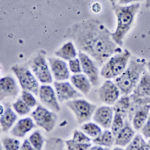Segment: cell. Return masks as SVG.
Here are the masks:
<instances>
[{
	"instance_id": "obj_41",
	"label": "cell",
	"mask_w": 150,
	"mask_h": 150,
	"mask_svg": "<svg viewBox=\"0 0 150 150\" xmlns=\"http://www.w3.org/2000/svg\"><path fill=\"white\" fill-rule=\"evenodd\" d=\"M146 66H147V68H148V70H149V72L150 73V61H149V62L147 63V64H146Z\"/></svg>"
},
{
	"instance_id": "obj_13",
	"label": "cell",
	"mask_w": 150,
	"mask_h": 150,
	"mask_svg": "<svg viewBox=\"0 0 150 150\" xmlns=\"http://www.w3.org/2000/svg\"><path fill=\"white\" fill-rule=\"evenodd\" d=\"M113 108L103 106L97 109L93 119L103 128L108 129L111 127L113 114Z\"/></svg>"
},
{
	"instance_id": "obj_16",
	"label": "cell",
	"mask_w": 150,
	"mask_h": 150,
	"mask_svg": "<svg viewBox=\"0 0 150 150\" xmlns=\"http://www.w3.org/2000/svg\"><path fill=\"white\" fill-rule=\"evenodd\" d=\"M134 134V130L132 129L129 122L125 120L124 127L115 138V144L116 145L125 146L130 143Z\"/></svg>"
},
{
	"instance_id": "obj_6",
	"label": "cell",
	"mask_w": 150,
	"mask_h": 150,
	"mask_svg": "<svg viewBox=\"0 0 150 150\" xmlns=\"http://www.w3.org/2000/svg\"><path fill=\"white\" fill-rule=\"evenodd\" d=\"M11 70L18 78L23 89L32 92L38 96L39 84L31 71L27 67L17 66L12 67Z\"/></svg>"
},
{
	"instance_id": "obj_25",
	"label": "cell",
	"mask_w": 150,
	"mask_h": 150,
	"mask_svg": "<svg viewBox=\"0 0 150 150\" xmlns=\"http://www.w3.org/2000/svg\"><path fill=\"white\" fill-rule=\"evenodd\" d=\"M124 119L120 113L115 112L114 118L111 125V129L112 134L115 138L124 127Z\"/></svg>"
},
{
	"instance_id": "obj_19",
	"label": "cell",
	"mask_w": 150,
	"mask_h": 150,
	"mask_svg": "<svg viewBox=\"0 0 150 150\" xmlns=\"http://www.w3.org/2000/svg\"><path fill=\"white\" fill-rule=\"evenodd\" d=\"M134 95L139 97H150V76L145 73L134 91Z\"/></svg>"
},
{
	"instance_id": "obj_2",
	"label": "cell",
	"mask_w": 150,
	"mask_h": 150,
	"mask_svg": "<svg viewBox=\"0 0 150 150\" xmlns=\"http://www.w3.org/2000/svg\"><path fill=\"white\" fill-rule=\"evenodd\" d=\"M112 5L117 19V26L115 32L111 33L114 42L120 46L123 45V39L134 21L135 15L139 8V3L128 6H120L112 1Z\"/></svg>"
},
{
	"instance_id": "obj_32",
	"label": "cell",
	"mask_w": 150,
	"mask_h": 150,
	"mask_svg": "<svg viewBox=\"0 0 150 150\" xmlns=\"http://www.w3.org/2000/svg\"><path fill=\"white\" fill-rule=\"evenodd\" d=\"M72 140L74 142L79 144H88L91 139L87 137L82 132L76 130L74 131Z\"/></svg>"
},
{
	"instance_id": "obj_43",
	"label": "cell",
	"mask_w": 150,
	"mask_h": 150,
	"mask_svg": "<svg viewBox=\"0 0 150 150\" xmlns=\"http://www.w3.org/2000/svg\"><path fill=\"white\" fill-rule=\"evenodd\" d=\"M0 150H3V147L1 144H0Z\"/></svg>"
},
{
	"instance_id": "obj_1",
	"label": "cell",
	"mask_w": 150,
	"mask_h": 150,
	"mask_svg": "<svg viewBox=\"0 0 150 150\" xmlns=\"http://www.w3.org/2000/svg\"><path fill=\"white\" fill-rule=\"evenodd\" d=\"M111 33L99 20L89 19L72 25L65 35L74 41L78 50L87 53L101 66L113 54L122 52Z\"/></svg>"
},
{
	"instance_id": "obj_24",
	"label": "cell",
	"mask_w": 150,
	"mask_h": 150,
	"mask_svg": "<svg viewBox=\"0 0 150 150\" xmlns=\"http://www.w3.org/2000/svg\"><path fill=\"white\" fill-rule=\"evenodd\" d=\"M130 101L129 96L125 95L117 101L113 107L115 112L119 113L125 118L128 115L130 108Z\"/></svg>"
},
{
	"instance_id": "obj_7",
	"label": "cell",
	"mask_w": 150,
	"mask_h": 150,
	"mask_svg": "<svg viewBox=\"0 0 150 150\" xmlns=\"http://www.w3.org/2000/svg\"><path fill=\"white\" fill-rule=\"evenodd\" d=\"M32 116L38 126L43 128L48 133L54 129L57 120V115L53 112H50L44 107L39 105Z\"/></svg>"
},
{
	"instance_id": "obj_10",
	"label": "cell",
	"mask_w": 150,
	"mask_h": 150,
	"mask_svg": "<svg viewBox=\"0 0 150 150\" xmlns=\"http://www.w3.org/2000/svg\"><path fill=\"white\" fill-rule=\"evenodd\" d=\"M78 56L84 73L88 76L93 85L98 86L99 84V71L97 64L84 53L80 52Z\"/></svg>"
},
{
	"instance_id": "obj_21",
	"label": "cell",
	"mask_w": 150,
	"mask_h": 150,
	"mask_svg": "<svg viewBox=\"0 0 150 150\" xmlns=\"http://www.w3.org/2000/svg\"><path fill=\"white\" fill-rule=\"evenodd\" d=\"M72 84L78 90L87 94L91 90L90 81L86 76L83 74H78L72 76L71 78Z\"/></svg>"
},
{
	"instance_id": "obj_30",
	"label": "cell",
	"mask_w": 150,
	"mask_h": 150,
	"mask_svg": "<svg viewBox=\"0 0 150 150\" xmlns=\"http://www.w3.org/2000/svg\"><path fill=\"white\" fill-rule=\"evenodd\" d=\"M2 142L6 150H19L20 142L18 140L6 137L2 139Z\"/></svg>"
},
{
	"instance_id": "obj_23",
	"label": "cell",
	"mask_w": 150,
	"mask_h": 150,
	"mask_svg": "<svg viewBox=\"0 0 150 150\" xmlns=\"http://www.w3.org/2000/svg\"><path fill=\"white\" fill-rule=\"evenodd\" d=\"M93 141L96 144L111 147L114 144L115 139L112 132L107 130L98 136Z\"/></svg>"
},
{
	"instance_id": "obj_3",
	"label": "cell",
	"mask_w": 150,
	"mask_h": 150,
	"mask_svg": "<svg viewBox=\"0 0 150 150\" xmlns=\"http://www.w3.org/2000/svg\"><path fill=\"white\" fill-rule=\"evenodd\" d=\"M145 61L132 59L127 69L115 80V85L122 93L127 95L136 87L142 72L145 70Z\"/></svg>"
},
{
	"instance_id": "obj_18",
	"label": "cell",
	"mask_w": 150,
	"mask_h": 150,
	"mask_svg": "<svg viewBox=\"0 0 150 150\" xmlns=\"http://www.w3.org/2000/svg\"><path fill=\"white\" fill-rule=\"evenodd\" d=\"M150 110V104H146L141 107L136 112L133 117V123L134 128L136 130H139L145 123Z\"/></svg>"
},
{
	"instance_id": "obj_15",
	"label": "cell",
	"mask_w": 150,
	"mask_h": 150,
	"mask_svg": "<svg viewBox=\"0 0 150 150\" xmlns=\"http://www.w3.org/2000/svg\"><path fill=\"white\" fill-rule=\"evenodd\" d=\"M52 72L57 81L67 80L70 73L65 62L54 58H48Z\"/></svg>"
},
{
	"instance_id": "obj_27",
	"label": "cell",
	"mask_w": 150,
	"mask_h": 150,
	"mask_svg": "<svg viewBox=\"0 0 150 150\" xmlns=\"http://www.w3.org/2000/svg\"><path fill=\"white\" fill-rule=\"evenodd\" d=\"M81 129L86 134L93 138H96L102 133L100 127L92 123L84 125L81 127Z\"/></svg>"
},
{
	"instance_id": "obj_12",
	"label": "cell",
	"mask_w": 150,
	"mask_h": 150,
	"mask_svg": "<svg viewBox=\"0 0 150 150\" xmlns=\"http://www.w3.org/2000/svg\"><path fill=\"white\" fill-rule=\"evenodd\" d=\"M54 86L56 90L58 100L61 103L70 99L81 98L82 95L76 91L69 82L55 81Z\"/></svg>"
},
{
	"instance_id": "obj_4",
	"label": "cell",
	"mask_w": 150,
	"mask_h": 150,
	"mask_svg": "<svg viewBox=\"0 0 150 150\" xmlns=\"http://www.w3.org/2000/svg\"><path fill=\"white\" fill-rule=\"evenodd\" d=\"M130 57L131 54L126 49L115 55L103 66L101 70V76L105 78L111 79L122 74Z\"/></svg>"
},
{
	"instance_id": "obj_8",
	"label": "cell",
	"mask_w": 150,
	"mask_h": 150,
	"mask_svg": "<svg viewBox=\"0 0 150 150\" xmlns=\"http://www.w3.org/2000/svg\"><path fill=\"white\" fill-rule=\"evenodd\" d=\"M32 69L34 74L42 83L52 82L51 73L43 55L38 54V56L34 59Z\"/></svg>"
},
{
	"instance_id": "obj_40",
	"label": "cell",
	"mask_w": 150,
	"mask_h": 150,
	"mask_svg": "<svg viewBox=\"0 0 150 150\" xmlns=\"http://www.w3.org/2000/svg\"><path fill=\"white\" fill-rule=\"evenodd\" d=\"M145 6L146 8H150V0H147L146 1Z\"/></svg>"
},
{
	"instance_id": "obj_31",
	"label": "cell",
	"mask_w": 150,
	"mask_h": 150,
	"mask_svg": "<svg viewBox=\"0 0 150 150\" xmlns=\"http://www.w3.org/2000/svg\"><path fill=\"white\" fill-rule=\"evenodd\" d=\"M66 144L69 150H88L91 147V144H79L74 142L72 139L66 141Z\"/></svg>"
},
{
	"instance_id": "obj_36",
	"label": "cell",
	"mask_w": 150,
	"mask_h": 150,
	"mask_svg": "<svg viewBox=\"0 0 150 150\" xmlns=\"http://www.w3.org/2000/svg\"><path fill=\"white\" fill-rule=\"evenodd\" d=\"M141 132L146 139L150 138V114L147 120L142 128Z\"/></svg>"
},
{
	"instance_id": "obj_42",
	"label": "cell",
	"mask_w": 150,
	"mask_h": 150,
	"mask_svg": "<svg viewBox=\"0 0 150 150\" xmlns=\"http://www.w3.org/2000/svg\"><path fill=\"white\" fill-rule=\"evenodd\" d=\"M113 150H124L122 148H120V147H115Z\"/></svg>"
},
{
	"instance_id": "obj_35",
	"label": "cell",
	"mask_w": 150,
	"mask_h": 150,
	"mask_svg": "<svg viewBox=\"0 0 150 150\" xmlns=\"http://www.w3.org/2000/svg\"><path fill=\"white\" fill-rule=\"evenodd\" d=\"M70 68L73 73H77L81 72L80 61L78 59H72L69 61Z\"/></svg>"
},
{
	"instance_id": "obj_37",
	"label": "cell",
	"mask_w": 150,
	"mask_h": 150,
	"mask_svg": "<svg viewBox=\"0 0 150 150\" xmlns=\"http://www.w3.org/2000/svg\"><path fill=\"white\" fill-rule=\"evenodd\" d=\"M20 150H34V149L32 147L29 141L26 139L23 142Z\"/></svg>"
},
{
	"instance_id": "obj_39",
	"label": "cell",
	"mask_w": 150,
	"mask_h": 150,
	"mask_svg": "<svg viewBox=\"0 0 150 150\" xmlns=\"http://www.w3.org/2000/svg\"><path fill=\"white\" fill-rule=\"evenodd\" d=\"M88 150H110V148H103L101 146H95L91 147Z\"/></svg>"
},
{
	"instance_id": "obj_22",
	"label": "cell",
	"mask_w": 150,
	"mask_h": 150,
	"mask_svg": "<svg viewBox=\"0 0 150 150\" xmlns=\"http://www.w3.org/2000/svg\"><path fill=\"white\" fill-rule=\"evenodd\" d=\"M54 54L58 57L69 61L75 58L76 55V51L71 42L64 45L61 48L55 51Z\"/></svg>"
},
{
	"instance_id": "obj_9",
	"label": "cell",
	"mask_w": 150,
	"mask_h": 150,
	"mask_svg": "<svg viewBox=\"0 0 150 150\" xmlns=\"http://www.w3.org/2000/svg\"><path fill=\"white\" fill-rule=\"evenodd\" d=\"M100 100L104 103L112 105L116 102L120 95L118 88L110 80L106 81L98 90Z\"/></svg>"
},
{
	"instance_id": "obj_26",
	"label": "cell",
	"mask_w": 150,
	"mask_h": 150,
	"mask_svg": "<svg viewBox=\"0 0 150 150\" xmlns=\"http://www.w3.org/2000/svg\"><path fill=\"white\" fill-rule=\"evenodd\" d=\"M44 150H66L64 141L56 137L49 138L46 140Z\"/></svg>"
},
{
	"instance_id": "obj_17",
	"label": "cell",
	"mask_w": 150,
	"mask_h": 150,
	"mask_svg": "<svg viewBox=\"0 0 150 150\" xmlns=\"http://www.w3.org/2000/svg\"><path fill=\"white\" fill-rule=\"evenodd\" d=\"M35 127L32 120L30 118H27L19 120L13 127L11 133L15 137L21 138L24 137L27 132Z\"/></svg>"
},
{
	"instance_id": "obj_20",
	"label": "cell",
	"mask_w": 150,
	"mask_h": 150,
	"mask_svg": "<svg viewBox=\"0 0 150 150\" xmlns=\"http://www.w3.org/2000/svg\"><path fill=\"white\" fill-rule=\"evenodd\" d=\"M5 112L0 117V123L2 126V130L6 132L9 130L13 123L16 120L17 117L13 112L9 104H5Z\"/></svg>"
},
{
	"instance_id": "obj_5",
	"label": "cell",
	"mask_w": 150,
	"mask_h": 150,
	"mask_svg": "<svg viewBox=\"0 0 150 150\" xmlns=\"http://www.w3.org/2000/svg\"><path fill=\"white\" fill-rule=\"evenodd\" d=\"M66 105L74 112L80 124L91 119L97 107L96 105L82 99L69 101Z\"/></svg>"
},
{
	"instance_id": "obj_28",
	"label": "cell",
	"mask_w": 150,
	"mask_h": 150,
	"mask_svg": "<svg viewBox=\"0 0 150 150\" xmlns=\"http://www.w3.org/2000/svg\"><path fill=\"white\" fill-rule=\"evenodd\" d=\"M29 141L35 150H42L44 139L39 131H36L33 133L29 138Z\"/></svg>"
},
{
	"instance_id": "obj_14",
	"label": "cell",
	"mask_w": 150,
	"mask_h": 150,
	"mask_svg": "<svg viewBox=\"0 0 150 150\" xmlns=\"http://www.w3.org/2000/svg\"><path fill=\"white\" fill-rule=\"evenodd\" d=\"M18 88L13 78L6 76L0 79V101L8 97L16 96Z\"/></svg>"
},
{
	"instance_id": "obj_44",
	"label": "cell",
	"mask_w": 150,
	"mask_h": 150,
	"mask_svg": "<svg viewBox=\"0 0 150 150\" xmlns=\"http://www.w3.org/2000/svg\"><path fill=\"white\" fill-rule=\"evenodd\" d=\"M148 144L149 145V146H150V140L149 141H148Z\"/></svg>"
},
{
	"instance_id": "obj_34",
	"label": "cell",
	"mask_w": 150,
	"mask_h": 150,
	"mask_svg": "<svg viewBox=\"0 0 150 150\" xmlns=\"http://www.w3.org/2000/svg\"><path fill=\"white\" fill-rule=\"evenodd\" d=\"M22 98L23 102L29 107H33L37 104V101L30 93L23 90Z\"/></svg>"
},
{
	"instance_id": "obj_29",
	"label": "cell",
	"mask_w": 150,
	"mask_h": 150,
	"mask_svg": "<svg viewBox=\"0 0 150 150\" xmlns=\"http://www.w3.org/2000/svg\"><path fill=\"white\" fill-rule=\"evenodd\" d=\"M15 110L21 115H24L28 113L31 108L23 102L22 99L18 98L16 103L13 104Z\"/></svg>"
},
{
	"instance_id": "obj_33",
	"label": "cell",
	"mask_w": 150,
	"mask_h": 150,
	"mask_svg": "<svg viewBox=\"0 0 150 150\" xmlns=\"http://www.w3.org/2000/svg\"><path fill=\"white\" fill-rule=\"evenodd\" d=\"M143 139L141 135H136L132 142L129 144L126 150H140Z\"/></svg>"
},
{
	"instance_id": "obj_11",
	"label": "cell",
	"mask_w": 150,
	"mask_h": 150,
	"mask_svg": "<svg viewBox=\"0 0 150 150\" xmlns=\"http://www.w3.org/2000/svg\"><path fill=\"white\" fill-rule=\"evenodd\" d=\"M39 95L42 103L47 108L57 112L60 111L55 93L50 86H42L40 87Z\"/></svg>"
},
{
	"instance_id": "obj_38",
	"label": "cell",
	"mask_w": 150,
	"mask_h": 150,
	"mask_svg": "<svg viewBox=\"0 0 150 150\" xmlns=\"http://www.w3.org/2000/svg\"><path fill=\"white\" fill-rule=\"evenodd\" d=\"M140 150H150V146L145 141L144 139L142 140Z\"/></svg>"
}]
</instances>
